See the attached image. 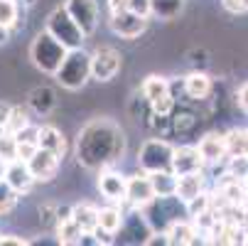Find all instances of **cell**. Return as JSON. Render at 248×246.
Wrapping results in <instances>:
<instances>
[{
    "label": "cell",
    "instance_id": "6da1fadb",
    "mask_svg": "<svg viewBox=\"0 0 248 246\" xmlns=\"http://www.w3.org/2000/svg\"><path fill=\"white\" fill-rule=\"evenodd\" d=\"M74 150L84 170L111 167L125 153V133L113 118H93L79 131Z\"/></svg>",
    "mask_w": 248,
    "mask_h": 246
},
{
    "label": "cell",
    "instance_id": "7a4b0ae2",
    "mask_svg": "<svg viewBox=\"0 0 248 246\" xmlns=\"http://www.w3.org/2000/svg\"><path fill=\"white\" fill-rule=\"evenodd\" d=\"M66 54H69V49L47 30L37 32L34 40L30 42V62L34 64V69H40L42 74H49V77H54L59 72Z\"/></svg>",
    "mask_w": 248,
    "mask_h": 246
},
{
    "label": "cell",
    "instance_id": "3957f363",
    "mask_svg": "<svg viewBox=\"0 0 248 246\" xmlns=\"http://www.w3.org/2000/svg\"><path fill=\"white\" fill-rule=\"evenodd\" d=\"M54 79L66 91H81L91 82V52H86L84 47L69 49Z\"/></svg>",
    "mask_w": 248,
    "mask_h": 246
},
{
    "label": "cell",
    "instance_id": "277c9868",
    "mask_svg": "<svg viewBox=\"0 0 248 246\" xmlns=\"http://www.w3.org/2000/svg\"><path fill=\"white\" fill-rule=\"evenodd\" d=\"M143 214L150 222L153 231H167L174 222L180 219H189L187 212V202L180 199L177 195H165V197H155L153 202H148L143 207Z\"/></svg>",
    "mask_w": 248,
    "mask_h": 246
},
{
    "label": "cell",
    "instance_id": "5b68a950",
    "mask_svg": "<svg viewBox=\"0 0 248 246\" xmlns=\"http://www.w3.org/2000/svg\"><path fill=\"white\" fill-rule=\"evenodd\" d=\"M45 30H47L49 34H54V37H57L66 49H79V47H84L86 34H84V30L74 22V17L69 15V10L64 8V3L57 5V8L47 15Z\"/></svg>",
    "mask_w": 248,
    "mask_h": 246
},
{
    "label": "cell",
    "instance_id": "8992f818",
    "mask_svg": "<svg viewBox=\"0 0 248 246\" xmlns=\"http://www.w3.org/2000/svg\"><path fill=\"white\" fill-rule=\"evenodd\" d=\"M172 155H174V146L165 135L148 138L138 150V167L145 170V172L172 170Z\"/></svg>",
    "mask_w": 248,
    "mask_h": 246
},
{
    "label": "cell",
    "instance_id": "52a82bcc",
    "mask_svg": "<svg viewBox=\"0 0 248 246\" xmlns=\"http://www.w3.org/2000/svg\"><path fill=\"white\" fill-rule=\"evenodd\" d=\"M123 69V54L111 45H98L91 52V79L98 84L113 82Z\"/></svg>",
    "mask_w": 248,
    "mask_h": 246
},
{
    "label": "cell",
    "instance_id": "ba28073f",
    "mask_svg": "<svg viewBox=\"0 0 248 246\" xmlns=\"http://www.w3.org/2000/svg\"><path fill=\"white\" fill-rule=\"evenodd\" d=\"M123 209H125V217H123V224H121V229L116 234V241H123V244H148V239L153 236V227L145 219L143 209L128 207V204H123Z\"/></svg>",
    "mask_w": 248,
    "mask_h": 246
},
{
    "label": "cell",
    "instance_id": "9c48e42d",
    "mask_svg": "<svg viewBox=\"0 0 248 246\" xmlns=\"http://www.w3.org/2000/svg\"><path fill=\"white\" fill-rule=\"evenodd\" d=\"M148 22H150V17H143L128 8L121 13H108V27L121 40H138L148 30Z\"/></svg>",
    "mask_w": 248,
    "mask_h": 246
},
{
    "label": "cell",
    "instance_id": "30bf717a",
    "mask_svg": "<svg viewBox=\"0 0 248 246\" xmlns=\"http://www.w3.org/2000/svg\"><path fill=\"white\" fill-rule=\"evenodd\" d=\"M64 8L74 17V22L84 30L86 37H91L98 30V22H101L98 0H64Z\"/></svg>",
    "mask_w": 248,
    "mask_h": 246
},
{
    "label": "cell",
    "instance_id": "8fae6325",
    "mask_svg": "<svg viewBox=\"0 0 248 246\" xmlns=\"http://www.w3.org/2000/svg\"><path fill=\"white\" fill-rule=\"evenodd\" d=\"M96 187H98L101 197H106L108 202H113V204H125V197H128V178H125V175H121L118 170H113V165L98 170Z\"/></svg>",
    "mask_w": 248,
    "mask_h": 246
},
{
    "label": "cell",
    "instance_id": "7c38bea8",
    "mask_svg": "<svg viewBox=\"0 0 248 246\" xmlns=\"http://www.w3.org/2000/svg\"><path fill=\"white\" fill-rule=\"evenodd\" d=\"M32 175H34V180H37V185H47L52 182L59 170H62V158L47 148H37V153H34L30 160H27Z\"/></svg>",
    "mask_w": 248,
    "mask_h": 246
},
{
    "label": "cell",
    "instance_id": "4fadbf2b",
    "mask_svg": "<svg viewBox=\"0 0 248 246\" xmlns=\"http://www.w3.org/2000/svg\"><path fill=\"white\" fill-rule=\"evenodd\" d=\"M157 195H155V187H153V180L145 170H140L135 175H128V197H125V204L128 207H138L143 209L148 202H153Z\"/></svg>",
    "mask_w": 248,
    "mask_h": 246
},
{
    "label": "cell",
    "instance_id": "5bb4252c",
    "mask_svg": "<svg viewBox=\"0 0 248 246\" xmlns=\"http://www.w3.org/2000/svg\"><path fill=\"white\" fill-rule=\"evenodd\" d=\"M199 153L204 155L206 165H217V163H226L229 158V146H226V133L211 131L206 135L199 138Z\"/></svg>",
    "mask_w": 248,
    "mask_h": 246
},
{
    "label": "cell",
    "instance_id": "9a60e30c",
    "mask_svg": "<svg viewBox=\"0 0 248 246\" xmlns=\"http://www.w3.org/2000/svg\"><path fill=\"white\" fill-rule=\"evenodd\" d=\"M206 160L199 153V146H174V155H172V170L177 175H187V172H197L204 170Z\"/></svg>",
    "mask_w": 248,
    "mask_h": 246
},
{
    "label": "cell",
    "instance_id": "2e32d148",
    "mask_svg": "<svg viewBox=\"0 0 248 246\" xmlns=\"http://www.w3.org/2000/svg\"><path fill=\"white\" fill-rule=\"evenodd\" d=\"M57 103H59L57 91H54L52 86H47V84L34 86V89L27 94V109H30L34 116H40V118L52 116L54 109H57Z\"/></svg>",
    "mask_w": 248,
    "mask_h": 246
},
{
    "label": "cell",
    "instance_id": "e0dca14e",
    "mask_svg": "<svg viewBox=\"0 0 248 246\" xmlns=\"http://www.w3.org/2000/svg\"><path fill=\"white\" fill-rule=\"evenodd\" d=\"M5 180L20 192V195H27L34 185H37V180H34V175L30 170V165L25 160H13L8 165V172H5Z\"/></svg>",
    "mask_w": 248,
    "mask_h": 246
},
{
    "label": "cell",
    "instance_id": "ac0fdd59",
    "mask_svg": "<svg viewBox=\"0 0 248 246\" xmlns=\"http://www.w3.org/2000/svg\"><path fill=\"white\" fill-rule=\"evenodd\" d=\"M182 89H185L187 98H192V101H206L211 96V91H214V82H211V77L206 72H192V74L185 77Z\"/></svg>",
    "mask_w": 248,
    "mask_h": 246
},
{
    "label": "cell",
    "instance_id": "d6986e66",
    "mask_svg": "<svg viewBox=\"0 0 248 246\" xmlns=\"http://www.w3.org/2000/svg\"><path fill=\"white\" fill-rule=\"evenodd\" d=\"M206 190V175L204 170H197V172H187V175H177V197L189 202L194 199L197 195H202Z\"/></svg>",
    "mask_w": 248,
    "mask_h": 246
},
{
    "label": "cell",
    "instance_id": "ffe728a7",
    "mask_svg": "<svg viewBox=\"0 0 248 246\" xmlns=\"http://www.w3.org/2000/svg\"><path fill=\"white\" fill-rule=\"evenodd\" d=\"M123 217H125V209L123 204H108V207H101L98 209V229L108 231V234H118L121 224H123Z\"/></svg>",
    "mask_w": 248,
    "mask_h": 246
},
{
    "label": "cell",
    "instance_id": "44dd1931",
    "mask_svg": "<svg viewBox=\"0 0 248 246\" xmlns=\"http://www.w3.org/2000/svg\"><path fill=\"white\" fill-rule=\"evenodd\" d=\"M40 148H47L57 153L62 160L66 155V138L57 126H40Z\"/></svg>",
    "mask_w": 248,
    "mask_h": 246
},
{
    "label": "cell",
    "instance_id": "7402d4cb",
    "mask_svg": "<svg viewBox=\"0 0 248 246\" xmlns=\"http://www.w3.org/2000/svg\"><path fill=\"white\" fill-rule=\"evenodd\" d=\"M98 209L101 207H96L91 202H77L72 219L81 227V231H96L98 229Z\"/></svg>",
    "mask_w": 248,
    "mask_h": 246
},
{
    "label": "cell",
    "instance_id": "603a6c76",
    "mask_svg": "<svg viewBox=\"0 0 248 246\" xmlns=\"http://www.w3.org/2000/svg\"><path fill=\"white\" fill-rule=\"evenodd\" d=\"M170 91H172V84L160 74H150V77H145L143 84H140V96L148 98V101H155V98H160Z\"/></svg>",
    "mask_w": 248,
    "mask_h": 246
},
{
    "label": "cell",
    "instance_id": "cb8c5ba5",
    "mask_svg": "<svg viewBox=\"0 0 248 246\" xmlns=\"http://www.w3.org/2000/svg\"><path fill=\"white\" fill-rule=\"evenodd\" d=\"M25 15V5L20 0H0V25L8 27V30H15L20 25Z\"/></svg>",
    "mask_w": 248,
    "mask_h": 246
},
{
    "label": "cell",
    "instance_id": "d4e9b609",
    "mask_svg": "<svg viewBox=\"0 0 248 246\" xmlns=\"http://www.w3.org/2000/svg\"><path fill=\"white\" fill-rule=\"evenodd\" d=\"M153 3V17L157 20H177L185 10V0H150Z\"/></svg>",
    "mask_w": 248,
    "mask_h": 246
},
{
    "label": "cell",
    "instance_id": "484cf974",
    "mask_svg": "<svg viewBox=\"0 0 248 246\" xmlns=\"http://www.w3.org/2000/svg\"><path fill=\"white\" fill-rule=\"evenodd\" d=\"M150 180H153V187H155V195L157 197H165V195H174L177 192V172L174 170H157V172H148Z\"/></svg>",
    "mask_w": 248,
    "mask_h": 246
},
{
    "label": "cell",
    "instance_id": "4316f807",
    "mask_svg": "<svg viewBox=\"0 0 248 246\" xmlns=\"http://www.w3.org/2000/svg\"><path fill=\"white\" fill-rule=\"evenodd\" d=\"M20 192L5 180L0 178V217H8L10 212H15V207L20 204Z\"/></svg>",
    "mask_w": 248,
    "mask_h": 246
},
{
    "label": "cell",
    "instance_id": "83f0119b",
    "mask_svg": "<svg viewBox=\"0 0 248 246\" xmlns=\"http://www.w3.org/2000/svg\"><path fill=\"white\" fill-rule=\"evenodd\" d=\"M81 227L74 222V219H66L62 222L57 229H54V236H57V244H64V246H79L81 241Z\"/></svg>",
    "mask_w": 248,
    "mask_h": 246
},
{
    "label": "cell",
    "instance_id": "f1b7e54d",
    "mask_svg": "<svg viewBox=\"0 0 248 246\" xmlns=\"http://www.w3.org/2000/svg\"><path fill=\"white\" fill-rule=\"evenodd\" d=\"M197 128H199V116L197 114H192V111H174L172 114V133L187 135Z\"/></svg>",
    "mask_w": 248,
    "mask_h": 246
},
{
    "label": "cell",
    "instance_id": "f546056e",
    "mask_svg": "<svg viewBox=\"0 0 248 246\" xmlns=\"http://www.w3.org/2000/svg\"><path fill=\"white\" fill-rule=\"evenodd\" d=\"M229 155H248V128H233L226 133Z\"/></svg>",
    "mask_w": 248,
    "mask_h": 246
},
{
    "label": "cell",
    "instance_id": "4dcf8cb0",
    "mask_svg": "<svg viewBox=\"0 0 248 246\" xmlns=\"http://www.w3.org/2000/svg\"><path fill=\"white\" fill-rule=\"evenodd\" d=\"M209 209H214V192H202V195H197L194 199H189L187 202V212H189V219H194V217H199V214H204V212H209Z\"/></svg>",
    "mask_w": 248,
    "mask_h": 246
},
{
    "label": "cell",
    "instance_id": "1f68e13d",
    "mask_svg": "<svg viewBox=\"0 0 248 246\" xmlns=\"http://www.w3.org/2000/svg\"><path fill=\"white\" fill-rule=\"evenodd\" d=\"M0 158L5 163H13L17 160V135L10 133V131H0Z\"/></svg>",
    "mask_w": 248,
    "mask_h": 246
},
{
    "label": "cell",
    "instance_id": "d6a6232c",
    "mask_svg": "<svg viewBox=\"0 0 248 246\" xmlns=\"http://www.w3.org/2000/svg\"><path fill=\"white\" fill-rule=\"evenodd\" d=\"M37 214H40V227L45 231H54L57 224H59V217H57V204L54 202H45L37 207Z\"/></svg>",
    "mask_w": 248,
    "mask_h": 246
},
{
    "label": "cell",
    "instance_id": "836d02e7",
    "mask_svg": "<svg viewBox=\"0 0 248 246\" xmlns=\"http://www.w3.org/2000/svg\"><path fill=\"white\" fill-rule=\"evenodd\" d=\"M30 109L27 106H22V103H15L13 106V114H10V118H8V123H5V131H10V133H17L20 128H25L27 123H30Z\"/></svg>",
    "mask_w": 248,
    "mask_h": 246
},
{
    "label": "cell",
    "instance_id": "e575fe53",
    "mask_svg": "<svg viewBox=\"0 0 248 246\" xmlns=\"http://www.w3.org/2000/svg\"><path fill=\"white\" fill-rule=\"evenodd\" d=\"M226 175L236 180H246L248 178V155H229L226 158Z\"/></svg>",
    "mask_w": 248,
    "mask_h": 246
},
{
    "label": "cell",
    "instance_id": "d590c367",
    "mask_svg": "<svg viewBox=\"0 0 248 246\" xmlns=\"http://www.w3.org/2000/svg\"><path fill=\"white\" fill-rule=\"evenodd\" d=\"M174 109H177V98L172 96V91L165 94V96H160V98H155V101H150V111L153 114H160V116H172Z\"/></svg>",
    "mask_w": 248,
    "mask_h": 246
},
{
    "label": "cell",
    "instance_id": "8d00e7d4",
    "mask_svg": "<svg viewBox=\"0 0 248 246\" xmlns=\"http://www.w3.org/2000/svg\"><path fill=\"white\" fill-rule=\"evenodd\" d=\"M15 135H17L20 143H37V146H40V126L32 123V121H30L25 128H20Z\"/></svg>",
    "mask_w": 248,
    "mask_h": 246
},
{
    "label": "cell",
    "instance_id": "74e56055",
    "mask_svg": "<svg viewBox=\"0 0 248 246\" xmlns=\"http://www.w3.org/2000/svg\"><path fill=\"white\" fill-rule=\"evenodd\" d=\"M125 5H128V10L143 15V17H153V3L150 0H125Z\"/></svg>",
    "mask_w": 248,
    "mask_h": 246
},
{
    "label": "cell",
    "instance_id": "f35d334b",
    "mask_svg": "<svg viewBox=\"0 0 248 246\" xmlns=\"http://www.w3.org/2000/svg\"><path fill=\"white\" fill-rule=\"evenodd\" d=\"M221 8L231 15H246L248 13V0H221Z\"/></svg>",
    "mask_w": 248,
    "mask_h": 246
},
{
    "label": "cell",
    "instance_id": "ab89813d",
    "mask_svg": "<svg viewBox=\"0 0 248 246\" xmlns=\"http://www.w3.org/2000/svg\"><path fill=\"white\" fill-rule=\"evenodd\" d=\"M32 241L20 234H0V246H30Z\"/></svg>",
    "mask_w": 248,
    "mask_h": 246
},
{
    "label": "cell",
    "instance_id": "60d3db41",
    "mask_svg": "<svg viewBox=\"0 0 248 246\" xmlns=\"http://www.w3.org/2000/svg\"><path fill=\"white\" fill-rule=\"evenodd\" d=\"M37 148H40L37 143H20V140H17V160H25L27 163L34 153H37Z\"/></svg>",
    "mask_w": 248,
    "mask_h": 246
},
{
    "label": "cell",
    "instance_id": "b9f144b4",
    "mask_svg": "<svg viewBox=\"0 0 248 246\" xmlns=\"http://www.w3.org/2000/svg\"><path fill=\"white\" fill-rule=\"evenodd\" d=\"M236 106H238L243 114H248V82L241 84L238 91H236Z\"/></svg>",
    "mask_w": 248,
    "mask_h": 246
},
{
    "label": "cell",
    "instance_id": "7bdbcfd3",
    "mask_svg": "<svg viewBox=\"0 0 248 246\" xmlns=\"http://www.w3.org/2000/svg\"><path fill=\"white\" fill-rule=\"evenodd\" d=\"M13 106H15L13 101L0 98V128H5V123H8V118H10V114H13Z\"/></svg>",
    "mask_w": 248,
    "mask_h": 246
},
{
    "label": "cell",
    "instance_id": "ee69618b",
    "mask_svg": "<svg viewBox=\"0 0 248 246\" xmlns=\"http://www.w3.org/2000/svg\"><path fill=\"white\" fill-rule=\"evenodd\" d=\"M106 8H108V13H121V10H125L128 5H125V0H108V3H106Z\"/></svg>",
    "mask_w": 248,
    "mask_h": 246
},
{
    "label": "cell",
    "instance_id": "f6af8a7d",
    "mask_svg": "<svg viewBox=\"0 0 248 246\" xmlns=\"http://www.w3.org/2000/svg\"><path fill=\"white\" fill-rule=\"evenodd\" d=\"M10 34H13V30H8V27L0 25V45H5V42L10 40Z\"/></svg>",
    "mask_w": 248,
    "mask_h": 246
},
{
    "label": "cell",
    "instance_id": "bcb514c9",
    "mask_svg": "<svg viewBox=\"0 0 248 246\" xmlns=\"http://www.w3.org/2000/svg\"><path fill=\"white\" fill-rule=\"evenodd\" d=\"M8 165H10V163H5L3 158H0V178H5V172H8Z\"/></svg>",
    "mask_w": 248,
    "mask_h": 246
},
{
    "label": "cell",
    "instance_id": "7dc6e473",
    "mask_svg": "<svg viewBox=\"0 0 248 246\" xmlns=\"http://www.w3.org/2000/svg\"><path fill=\"white\" fill-rule=\"evenodd\" d=\"M243 185H246V190H248V178H246V180H243Z\"/></svg>",
    "mask_w": 248,
    "mask_h": 246
}]
</instances>
